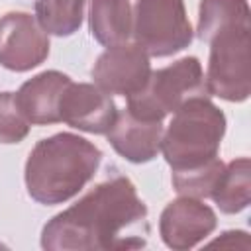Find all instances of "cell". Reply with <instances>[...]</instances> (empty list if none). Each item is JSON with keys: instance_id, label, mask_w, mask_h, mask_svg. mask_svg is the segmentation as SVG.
<instances>
[{"instance_id": "obj_3", "label": "cell", "mask_w": 251, "mask_h": 251, "mask_svg": "<svg viewBox=\"0 0 251 251\" xmlns=\"http://www.w3.org/2000/svg\"><path fill=\"white\" fill-rule=\"evenodd\" d=\"M224 133V112L208 98H192L175 112L163 131L161 151L173 171L194 169L218 157Z\"/></svg>"}, {"instance_id": "obj_18", "label": "cell", "mask_w": 251, "mask_h": 251, "mask_svg": "<svg viewBox=\"0 0 251 251\" xmlns=\"http://www.w3.org/2000/svg\"><path fill=\"white\" fill-rule=\"evenodd\" d=\"M29 126L16 94L0 92V143H20L29 133Z\"/></svg>"}, {"instance_id": "obj_9", "label": "cell", "mask_w": 251, "mask_h": 251, "mask_svg": "<svg viewBox=\"0 0 251 251\" xmlns=\"http://www.w3.org/2000/svg\"><path fill=\"white\" fill-rule=\"evenodd\" d=\"M216 212L192 196H182L165 206L159 218L163 243L175 251L196 247L216 229Z\"/></svg>"}, {"instance_id": "obj_16", "label": "cell", "mask_w": 251, "mask_h": 251, "mask_svg": "<svg viewBox=\"0 0 251 251\" xmlns=\"http://www.w3.org/2000/svg\"><path fill=\"white\" fill-rule=\"evenodd\" d=\"M84 2L86 0H35V20L51 35H73L82 24Z\"/></svg>"}, {"instance_id": "obj_19", "label": "cell", "mask_w": 251, "mask_h": 251, "mask_svg": "<svg viewBox=\"0 0 251 251\" xmlns=\"http://www.w3.org/2000/svg\"><path fill=\"white\" fill-rule=\"evenodd\" d=\"M210 245L249 249V237H247V233H245V231H226V233H222V237H220V239H214Z\"/></svg>"}, {"instance_id": "obj_10", "label": "cell", "mask_w": 251, "mask_h": 251, "mask_svg": "<svg viewBox=\"0 0 251 251\" xmlns=\"http://www.w3.org/2000/svg\"><path fill=\"white\" fill-rule=\"evenodd\" d=\"M116 104L110 94L88 82H69L59 100V118L67 126L86 133H106L116 120Z\"/></svg>"}, {"instance_id": "obj_15", "label": "cell", "mask_w": 251, "mask_h": 251, "mask_svg": "<svg viewBox=\"0 0 251 251\" xmlns=\"http://www.w3.org/2000/svg\"><path fill=\"white\" fill-rule=\"evenodd\" d=\"M210 198L224 214H237L251 202V163L247 157L233 159L224 167Z\"/></svg>"}, {"instance_id": "obj_14", "label": "cell", "mask_w": 251, "mask_h": 251, "mask_svg": "<svg viewBox=\"0 0 251 251\" xmlns=\"http://www.w3.org/2000/svg\"><path fill=\"white\" fill-rule=\"evenodd\" d=\"M249 14L247 0H200L196 33L202 41L210 43L227 29L251 27Z\"/></svg>"}, {"instance_id": "obj_2", "label": "cell", "mask_w": 251, "mask_h": 251, "mask_svg": "<svg viewBox=\"0 0 251 251\" xmlns=\"http://www.w3.org/2000/svg\"><path fill=\"white\" fill-rule=\"evenodd\" d=\"M102 151L88 139L61 131L35 143L25 161L27 194L45 206L75 198L96 175Z\"/></svg>"}, {"instance_id": "obj_4", "label": "cell", "mask_w": 251, "mask_h": 251, "mask_svg": "<svg viewBox=\"0 0 251 251\" xmlns=\"http://www.w3.org/2000/svg\"><path fill=\"white\" fill-rule=\"evenodd\" d=\"M206 76L196 57H182L173 65L151 71L141 90L127 96V110L149 122H163L192 98H208Z\"/></svg>"}, {"instance_id": "obj_7", "label": "cell", "mask_w": 251, "mask_h": 251, "mask_svg": "<svg viewBox=\"0 0 251 251\" xmlns=\"http://www.w3.org/2000/svg\"><path fill=\"white\" fill-rule=\"evenodd\" d=\"M49 55V37L39 22L25 12L0 18V65L25 73L39 67Z\"/></svg>"}, {"instance_id": "obj_12", "label": "cell", "mask_w": 251, "mask_h": 251, "mask_svg": "<svg viewBox=\"0 0 251 251\" xmlns=\"http://www.w3.org/2000/svg\"><path fill=\"white\" fill-rule=\"evenodd\" d=\"M71 78L59 71H43L25 80L16 92V100L31 126H49L61 122L59 100Z\"/></svg>"}, {"instance_id": "obj_1", "label": "cell", "mask_w": 251, "mask_h": 251, "mask_svg": "<svg viewBox=\"0 0 251 251\" xmlns=\"http://www.w3.org/2000/svg\"><path fill=\"white\" fill-rule=\"evenodd\" d=\"M147 206L127 176H114L53 216L41 231L47 251H122L147 245Z\"/></svg>"}, {"instance_id": "obj_13", "label": "cell", "mask_w": 251, "mask_h": 251, "mask_svg": "<svg viewBox=\"0 0 251 251\" xmlns=\"http://www.w3.org/2000/svg\"><path fill=\"white\" fill-rule=\"evenodd\" d=\"M90 33L106 47L126 43L131 35L133 12L129 0H90Z\"/></svg>"}, {"instance_id": "obj_6", "label": "cell", "mask_w": 251, "mask_h": 251, "mask_svg": "<svg viewBox=\"0 0 251 251\" xmlns=\"http://www.w3.org/2000/svg\"><path fill=\"white\" fill-rule=\"evenodd\" d=\"M208 92L227 102H243L251 94V27H235L210 41L206 73Z\"/></svg>"}, {"instance_id": "obj_17", "label": "cell", "mask_w": 251, "mask_h": 251, "mask_svg": "<svg viewBox=\"0 0 251 251\" xmlns=\"http://www.w3.org/2000/svg\"><path fill=\"white\" fill-rule=\"evenodd\" d=\"M224 163L216 157L200 167L186 169V171H173V186L180 196L192 198H208L224 173Z\"/></svg>"}, {"instance_id": "obj_11", "label": "cell", "mask_w": 251, "mask_h": 251, "mask_svg": "<svg viewBox=\"0 0 251 251\" xmlns=\"http://www.w3.org/2000/svg\"><path fill=\"white\" fill-rule=\"evenodd\" d=\"M106 137L114 151L129 163H147L161 151L163 126L161 122H149L133 116L127 108L116 114Z\"/></svg>"}, {"instance_id": "obj_5", "label": "cell", "mask_w": 251, "mask_h": 251, "mask_svg": "<svg viewBox=\"0 0 251 251\" xmlns=\"http://www.w3.org/2000/svg\"><path fill=\"white\" fill-rule=\"evenodd\" d=\"M131 33L149 57H169L192 41L184 0H137Z\"/></svg>"}, {"instance_id": "obj_8", "label": "cell", "mask_w": 251, "mask_h": 251, "mask_svg": "<svg viewBox=\"0 0 251 251\" xmlns=\"http://www.w3.org/2000/svg\"><path fill=\"white\" fill-rule=\"evenodd\" d=\"M149 75V55L137 43L127 41L108 47L92 67L94 84L106 94L131 96L143 88Z\"/></svg>"}]
</instances>
